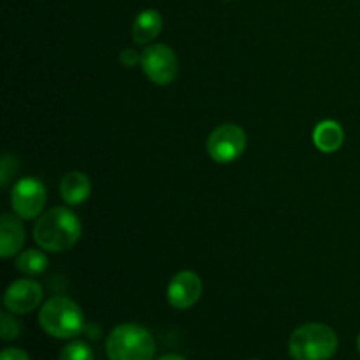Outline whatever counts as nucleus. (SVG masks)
<instances>
[{"mask_svg": "<svg viewBox=\"0 0 360 360\" xmlns=\"http://www.w3.org/2000/svg\"><path fill=\"white\" fill-rule=\"evenodd\" d=\"M81 221L67 207H53L35 221L34 238L42 250L51 253L69 252L81 238Z\"/></svg>", "mask_w": 360, "mask_h": 360, "instance_id": "1", "label": "nucleus"}, {"mask_svg": "<svg viewBox=\"0 0 360 360\" xmlns=\"http://www.w3.org/2000/svg\"><path fill=\"white\" fill-rule=\"evenodd\" d=\"M155 340L137 323H122L115 327L105 341L109 360H153Z\"/></svg>", "mask_w": 360, "mask_h": 360, "instance_id": "2", "label": "nucleus"}, {"mask_svg": "<svg viewBox=\"0 0 360 360\" xmlns=\"http://www.w3.org/2000/svg\"><path fill=\"white\" fill-rule=\"evenodd\" d=\"M338 350V334L323 323H304L292 333L288 352L295 360H329Z\"/></svg>", "mask_w": 360, "mask_h": 360, "instance_id": "3", "label": "nucleus"}, {"mask_svg": "<svg viewBox=\"0 0 360 360\" xmlns=\"http://www.w3.org/2000/svg\"><path fill=\"white\" fill-rule=\"evenodd\" d=\"M39 323L49 336L70 340L83 333L84 316L79 306L69 297H53L41 308Z\"/></svg>", "mask_w": 360, "mask_h": 360, "instance_id": "4", "label": "nucleus"}, {"mask_svg": "<svg viewBox=\"0 0 360 360\" xmlns=\"http://www.w3.org/2000/svg\"><path fill=\"white\" fill-rule=\"evenodd\" d=\"M206 150L210 157L218 164H231V162L238 160L246 150L245 130L234 123L217 127L207 137Z\"/></svg>", "mask_w": 360, "mask_h": 360, "instance_id": "5", "label": "nucleus"}, {"mask_svg": "<svg viewBox=\"0 0 360 360\" xmlns=\"http://www.w3.org/2000/svg\"><path fill=\"white\" fill-rule=\"evenodd\" d=\"M141 67L148 79L160 86H167L178 76V56L169 46L153 44L148 46L141 55Z\"/></svg>", "mask_w": 360, "mask_h": 360, "instance_id": "6", "label": "nucleus"}, {"mask_svg": "<svg viewBox=\"0 0 360 360\" xmlns=\"http://www.w3.org/2000/svg\"><path fill=\"white\" fill-rule=\"evenodd\" d=\"M46 204V188L37 178H21L11 192V206L21 220H34Z\"/></svg>", "mask_w": 360, "mask_h": 360, "instance_id": "7", "label": "nucleus"}, {"mask_svg": "<svg viewBox=\"0 0 360 360\" xmlns=\"http://www.w3.org/2000/svg\"><path fill=\"white\" fill-rule=\"evenodd\" d=\"M202 295V281L193 271H181L167 287V301L176 309H188Z\"/></svg>", "mask_w": 360, "mask_h": 360, "instance_id": "8", "label": "nucleus"}, {"mask_svg": "<svg viewBox=\"0 0 360 360\" xmlns=\"http://www.w3.org/2000/svg\"><path fill=\"white\" fill-rule=\"evenodd\" d=\"M42 287L34 280H18L9 285L4 295V304L11 313L27 315L42 301Z\"/></svg>", "mask_w": 360, "mask_h": 360, "instance_id": "9", "label": "nucleus"}, {"mask_svg": "<svg viewBox=\"0 0 360 360\" xmlns=\"http://www.w3.org/2000/svg\"><path fill=\"white\" fill-rule=\"evenodd\" d=\"M25 243V229L20 217L4 213L0 218V255L2 259H11L21 250Z\"/></svg>", "mask_w": 360, "mask_h": 360, "instance_id": "10", "label": "nucleus"}, {"mask_svg": "<svg viewBox=\"0 0 360 360\" xmlns=\"http://www.w3.org/2000/svg\"><path fill=\"white\" fill-rule=\"evenodd\" d=\"M90 179L83 172H69V174L63 176L62 183H60V195L70 206L84 202L90 197Z\"/></svg>", "mask_w": 360, "mask_h": 360, "instance_id": "11", "label": "nucleus"}, {"mask_svg": "<svg viewBox=\"0 0 360 360\" xmlns=\"http://www.w3.org/2000/svg\"><path fill=\"white\" fill-rule=\"evenodd\" d=\"M162 25H164V21H162V16L158 11L146 9L143 13H139L132 27L134 42L141 46L151 42L162 32Z\"/></svg>", "mask_w": 360, "mask_h": 360, "instance_id": "12", "label": "nucleus"}, {"mask_svg": "<svg viewBox=\"0 0 360 360\" xmlns=\"http://www.w3.org/2000/svg\"><path fill=\"white\" fill-rule=\"evenodd\" d=\"M313 141H315V146L320 151L334 153V151L343 146L345 132L340 123L333 122V120H326V122H320L316 125L315 132H313Z\"/></svg>", "mask_w": 360, "mask_h": 360, "instance_id": "13", "label": "nucleus"}, {"mask_svg": "<svg viewBox=\"0 0 360 360\" xmlns=\"http://www.w3.org/2000/svg\"><path fill=\"white\" fill-rule=\"evenodd\" d=\"M16 267L27 276H39L48 269V257L41 250H27L16 259Z\"/></svg>", "mask_w": 360, "mask_h": 360, "instance_id": "14", "label": "nucleus"}, {"mask_svg": "<svg viewBox=\"0 0 360 360\" xmlns=\"http://www.w3.org/2000/svg\"><path fill=\"white\" fill-rule=\"evenodd\" d=\"M58 360H94V352L83 341H74L60 352Z\"/></svg>", "mask_w": 360, "mask_h": 360, "instance_id": "15", "label": "nucleus"}, {"mask_svg": "<svg viewBox=\"0 0 360 360\" xmlns=\"http://www.w3.org/2000/svg\"><path fill=\"white\" fill-rule=\"evenodd\" d=\"M21 334V326L18 320H14L13 316L2 313L0 315V336L4 341H11L14 338H18Z\"/></svg>", "mask_w": 360, "mask_h": 360, "instance_id": "16", "label": "nucleus"}, {"mask_svg": "<svg viewBox=\"0 0 360 360\" xmlns=\"http://www.w3.org/2000/svg\"><path fill=\"white\" fill-rule=\"evenodd\" d=\"M0 360H30V357L27 352L20 350V348H4Z\"/></svg>", "mask_w": 360, "mask_h": 360, "instance_id": "17", "label": "nucleus"}, {"mask_svg": "<svg viewBox=\"0 0 360 360\" xmlns=\"http://www.w3.org/2000/svg\"><path fill=\"white\" fill-rule=\"evenodd\" d=\"M120 62H122L125 67H134L136 63L141 62V56L137 55L134 49H123L122 55H120Z\"/></svg>", "mask_w": 360, "mask_h": 360, "instance_id": "18", "label": "nucleus"}, {"mask_svg": "<svg viewBox=\"0 0 360 360\" xmlns=\"http://www.w3.org/2000/svg\"><path fill=\"white\" fill-rule=\"evenodd\" d=\"M158 360H185V359L179 357V355H164V357H160Z\"/></svg>", "mask_w": 360, "mask_h": 360, "instance_id": "19", "label": "nucleus"}, {"mask_svg": "<svg viewBox=\"0 0 360 360\" xmlns=\"http://www.w3.org/2000/svg\"><path fill=\"white\" fill-rule=\"evenodd\" d=\"M357 348H359V352H360V334H359V338H357Z\"/></svg>", "mask_w": 360, "mask_h": 360, "instance_id": "20", "label": "nucleus"}]
</instances>
